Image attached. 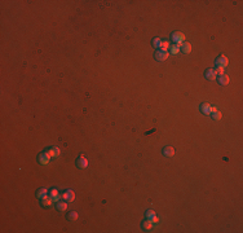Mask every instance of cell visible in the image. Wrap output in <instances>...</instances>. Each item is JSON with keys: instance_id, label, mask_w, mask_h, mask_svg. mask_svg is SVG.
Here are the masks:
<instances>
[{"instance_id": "cell-1", "label": "cell", "mask_w": 243, "mask_h": 233, "mask_svg": "<svg viewBox=\"0 0 243 233\" xmlns=\"http://www.w3.org/2000/svg\"><path fill=\"white\" fill-rule=\"evenodd\" d=\"M171 38H172V40L176 45H181L182 43L185 42V34L181 33V31H176V33H173Z\"/></svg>"}, {"instance_id": "cell-2", "label": "cell", "mask_w": 243, "mask_h": 233, "mask_svg": "<svg viewBox=\"0 0 243 233\" xmlns=\"http://www.w3.org/2000/svg\"><path fill=\"white\" fill-rule=\"evenodd\" d=\"M51 158H52V157L49 156L48 152H43V153H40L38 156V162L40 164H48L49 161H51Z\"/></svg>"}, {"instance_id": "cell-3", "label": "cell", "mask_w": 243, "mask_h": 233, "mask_svg": "<svg viewBox=\"0 0 243 233\" xmlns=\"http://www.w3.org/2000/svg\"><path fill=\"white\" fill-rule=\"evenodd\" d=\"M215 64H216V66L217 67H226L228 66V64H229V60H228V57H225V56H219L215 60Z\"/></svg>"}, {"instance_id": "cell-4", "label": "cell", "mask_w": 243, "mask_h": 233, "mask_svg": "<svg viewBox=\"0 0 243 233\" xmlns=\"http://www.w3.org/2000/svg\"><path fill=\"white\" fill-rule=\"evenodd\" d=\"M62 199L66 201L67 203L69 202H73V201L75 199V193L74 191H71V189H67V191H65L62 193Z\"/></svg>"}, {"instance_id": "cell-5", "label": "cell", "mask_w": 243, "mask_h": 233, "mask_svg": "<svg viewBox=\"0 0 243 233\" xmlns=\"http://www.w3.org/2000/svg\"><path fill=\"white\" fill-rule=\"evenodd\" d=\"M199 109H201V112H202L203 114H211L212 112L217 110V109H216V106H211L210 104H207V102L202 104V105L199 106Z\"/></svg>"}, {"instance_id": "cell-6", "label": "cell", "mask_w": 243, "mask_h": 233, "mask_svg": "<svg viewBox=\"0 0 243 233\" xmlns=\"http://www.w3.org/2000/svg\"><path fill=\"white\" fill-rule=\"evenodd\" d=\"M168 52H164V51H162V49H158V51L155 52V55H154V57H155V60L156 61H160V62H163V61H166L167 58H168Z\"/></svg>"}, {"instance_id": "cell-7", "label": "cell", "mask_w": 243, "mask_h": 233, "mask_svg": "<svg viewBox=\"0 0 243 233\" xmlns=\"http://www.w3.org/2000/svg\"><path fill=\"white\" fill-rule=\"evenodd\" d=\"M88 166V159L84 156H79L76 158V167L78 168H87Z\"/></svg>"}, {"instance_id": "cell-8", "label": "cell", "mask_w": 243, "mask_h": 233, "mask_svg": "<svg viewBox=\"0 0 243 233\" xmlns=\"http://www.w3.org/2000/svg\"><path fill=\"white\" fill-rule=\"evenodd\" d=\"M204 78L206 79H208V80H215L217 78V74H216L215 69H207L204 71Z\"/></svg>"}, {"instance_id": "cell-9", "label": "cell", "mask_w": 243, "mask_h": 233, "mask_svg": "<svg viewBox=\"0 0 243 233\" xmlns=\"http://www.w3.org/2000/svg\"><path fill=\"white\" fill-rule=\"evenodd\" d=\"M217 82H219L220 85H228L230 79L226 74H221V75H217Z\"/></svg>"}, {"instance_id": "cell-10", "label": "cell", "mask_w": 243, "mask_h": 233, "mask_svg": "<svg viewBox=\"0 0 243 233\" xmlns=\"http://www.w3.org/2000/svg\"><path fill=\"white\" fill-rule=\"evenodd\" d=\"M49 196L52 197L53 202H58V201H60V198H62V196L60 194V192L57 191L56 188H52L51 191H49Z\"/></svg>"}, {"instance_id": "cell-11", "label": "cell", "mask_w": 243, "mask_h": 233, "mask_svg": "<svg viewBox=\"0 0 243 233\" xmlns=\"http://www.w3.org/2000/svg\"><path fill=\"white\" fill-rule=\"evenodd\" d=\"M40 203H41L43 207H49L53 203V199H52L51 196H45V197H43V198L40 199Z\"/></svg>"}, {"instance_id": "cell-12", "label": "cell", "mask_w": 243, "mask_h": 233, "mask_svg": "<svg viewBox=\"0 0 243 233\" xmlns=\"http://www.w3.org/2000/svg\"><path fill=\"white\" fill-rule=\"evenodd\" d=\"M56 209L60 211V213H65L67 210V202L66 201H58L56 205Z\"/></svg>"}, {"instance_id": "cell-13", "label": "cell", "mask_w": 243, "mask_h": 233, "mask_svg": "<svg viewBox=\"0 0 243 233\" xmlns=\"http://www.w3.org/2000/svg\"><path fill=\"white\" fill-rule=\"evenodd\" d=\"M163 156L166 157H173L175 156V149L173 146H166V148H163Z\"/></svg>"}, {"instance_id": "cell-14", "label": "cell", "mask_w": 243, "mask_h": 233, "mask_svg": "<svg viewBox=\"0 0 243 233\" xmlns=\"http://www.w3.org/2000/svg\"><path fill=\"white\" fill-rule=\"evenodd\" d=\"M180 51H182L184 53H190L191 52V44L190 43H188V42H184L180 45Z\"/></svg>"}, {"instance_id": "cell-15", "label": "cell", "mask_w": 243, "mask_h": 233, "mask_svg": "<svg viewBox=\"0 0 243 233\" xmlns=\"http://www.w3.org/2000/svg\"><path fill=\"white\" fill-rule=\"evenodd\" d=\"M47 152L49 153V156H51L52 158H56V157H58L61 154V150H60V148H57V146H53V148L47 150Z\"/></svg>"}, {"instance_id": "cell-16", "label": "cell", "mask_w": 243, "mask_h": 233, "mask_svg": "<svg viewBox=\"0 0 243 233\" xmlns=\"http://www.w3.org/2000/svg\"><path fill=\"white\" fill-rule=\"evenodd\" d=\"M45 196H48V189L47 188H40V189H38L36 191V197L39 199H41L43 197H45Z\"/></svg>"}, {"instance_id": "cell-17", "label": "cell", "mask_w": 243, "mask_h": 233, "mask_svg": "<svg viewBox=\"0 0 243 233\" xmlns=\"http://www.w3.org/2000/svg\"><path fill=\"white\" fill-rule=\"evenodd\" d=\"M141 227H142V229H144V231H150V229L153 228V223H151V221H150V220L148 219V220L142 221Z\"/></svg>"}, {"instance_id": "cell-18", "label": "cell", "mask_w": 243, "mask_h": 233, "mask_svg": "<svg viewBox=\"0 0 243 233\" xmlns=\"http://www.w3.org/2000/svg\"><path fill=\"white\" fill-rule=\"evenodd\" d=\"M221 117H223V114H221V112H219V110H215V112L211 113V118H212L213 121H220Z\"/></svg>"}, {"instance_id": "cell-19", "label": "cell", "mask_w": 243, "mask_h": 233, "mask_svg": "<svg viewBox=\"0 0 243 233\" xmlns=\"http://www.w3.org/2000/svg\"><path fill=\"white\" fill-rule=\"evenodd\" d=\"M78 219V213H75V211H70L69 214H67V220L70 221H74Z\"/></svg>"}, {"instance_id": "cell-20", "label": "cell", "mask_w": 243, "mask_h": 233, "mask_svg": "<svg viewBox=\"0 0 243 233\" xmlns=\"http://www.w3.org/2000/svg\"><path fill=\"white\" fill-rule=\"evenodd\" d=\"M160 44H162V40H160V39L159 38H154V39H153V40H151V45L153 47H154V48H160Z\"/></svg>"}, {"instance_id": "cell-21", "label": "cell", "mask_w": 243, "mask_h": 233, "mask_svg": "<svg viewBox=\"0 0 243 233\" xmlns=\"http://www.w3.org/2000/svg\"><path fill=\"white\" fill-rule=\"evenodd\" d=\"M171 48V44H170V42H162V44H160V48L159 49H162V51H164V52H167L168 49Z\"/></svg>"}, {"instance_id": "cell-22", "label": "cell", "mask_w": 243, "mask_h": 233, "mask_svg": "<svg viewBox=\"0 0 243 233\" xmlns=\"http://www.w3.org/2000/svg\"><path fill=\"white\" fill-rule=\"evenodd\" d=\"M155 215H156V214H155L154 210H148V211L145 213V218H146V219H149V220H151L155 216Z\"/></svg>"}, {"instance_id": "cell-23", "label": "cell", "mask_w": 243, "mask_h": 233, "mask_svg": "<svg viewBox=\"0 0 243 233\" xmlns=\"http://www.w3.org/2000/svg\"><path fill=\"white\" fill-rule=\"evenodd\" d=\"M170 49H171V53H172V55H177V53L180 52V45H176V44H175V45L171 47Z\"/></svg>"}, {"instance_id": "cell-24", "label": "cell", "mask_w": 243, "mask_h": 233, "mask_svg": "<svg viewBox=\"0 0 243 233\" xmlns=\"http://www.w3.org/2000/svg\"><path fill=\"white\" fill-rule=\"evenodd\" d=\"M215 71H216V74H217V75L225 74V70H224V67H216V69H215Z\"/></svg>"}, {"instance_id": "cell-25", "label": "cell", "mask_w": 243, "mask_h": 233, "mask_svg": "<svg viewBox=\"0 0 243 233\" xmlns=\"http://www.w3.org/2000/svg\"><path fill=\"white\" fill-rule=\"evenodd\" d=\"M150 221H151V223H158V221H159V219H158V218H156V215H155V216L153 218V219L150 220Z\"/></svg>"}]
</instances>
